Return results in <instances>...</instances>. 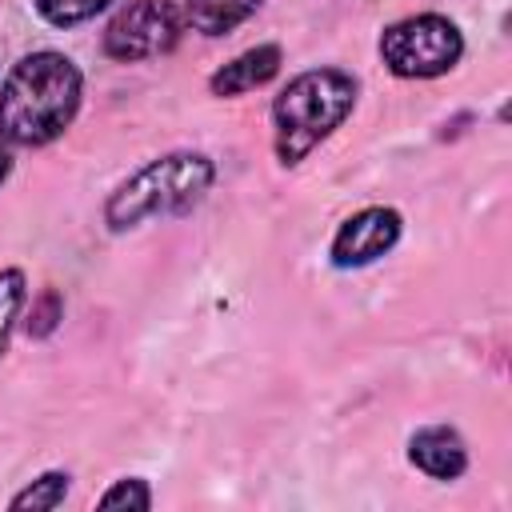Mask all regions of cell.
Masks as SVG:
<instances>
[{"mask_svg":"<svg viewBox=\"0 0 512 512\" xmlns=\"http://www.w3.org/2000/svg\"><path fill=\"white\" fill-rule=\"evenodd\" d=\"M104 4H108V0H36V8L44 12V20H52V24H60V28L96 16Z\"/></svg>","mask_w":512,"mask_h":512,"instance_id":"12","label":"cell"},{"mask_svg":"<svg viewBox=\"0 0 512 512\" xmlns=\"http://www.w3.org/2000/svg\"><path fill=\"white\" fill-rule=\"evenodd\" d=\"M400 236V216L392 208H364L352 220H344V228L332 240V260L340 268H356L368 264L376 256H384Z\"/></svg>","mask_w":512,"mask_h":512,"instance_id":"6","label":"cell"},{"mask_svg":"<svg viewBox=\"0 0 512 512\" xmlns=\"http://www.w3.org/2000/svg\"><path fill=\"white\" fill-rule=\"evenodd\" d=\"M148 508L152 504V496H148V488L140 484V480H120L112 492H104L100 496V508Z\"/></svg>","mask_w":512,"mask_h":512,"instance_id":"13","label":"cell"},{"mask_svg":"<svg viewBox=\"0 0 512 512\" xmlns=\"http://www.w3.org/2000/svg\"><path fill=\"white\" fill-rule=\"evenodd\" d=\"M56 316H60V296H56V292H44L40 304H36V312H32V320H28V332H32V336L52 332V328H56Z\"/></svg>","mask_w":512,"mask_h":512,"instance_id":"14","label":"cell"},{"mask_svg":"<svg viewBox=\"0 0 512 512\" xmlns=\"http://www.w3.org/2000/svg\"><path fill=\"white\" fill-rule=\"evenodd\" d=\"M280 68V48L276 44H260V48H248L240 52L232 64H224L216 76H212V92L216 96H236V92H248L256 84H268Z\"/></svg>","mask_w":512,"mask_h":512,"instance_id":"8","label":"cell"},{"mask_svg":"<svg viewBox=\"0 0 512 512\" xmlns=\"http://www.w3.org/2000/svg\"><path fill=\"white\" fill-rule=\"evenodd\" d=\"M408 456H412V464H416L420 472H428V476H436V480H452V476H460L464 464H468L460 432H452V428H444V424L420 428V432L412 436V444H408Z\"/></svg>","mask_w":512,"mask_h":512,"instance_id":"7","label":"cell"},{"mask_svg":"<svg viewBox=\"0 0 512 512\" xmlns=\"http://www.w3.org/2000/svg\"><path fill=\"white\" fill-rule=\"evenodd\" d=\"M464 52V40L444 16H408L380 36V56L396 76H440Z\"/></svg>","mask_w":512,"mask_h":512,"instance_id":"4","label":"cell"},{"mask_svg":"<svg viewBox=\"0 0 512 512\" xmlns=\"http://www.w3.org/2000/svg\"><path fill=\"white\" fill-rule=\"evenodd\" d=\"M176 36H180V16L168 0H136L108 24L104 52L116 60H144L168 52Z\"/></svg>","mask_w":512,"mask_h":512,"instance_id":"5","label":"cell"},{"mask_svg":"<svg viewBox=\"0 0 512 512\" xmlns=\"http://www.w3.org/2000/svg\"><path fill=\"white\" fill-rule=\"evenodd\" d=\"M212 160L200 152H172L132 172L108 200L104 216L112 228L140 224L144 216H168L192 208L212 184Z\"/></svg>","mask_w":512,"mask_h":512,"instance_id":"3","label":"cell"},{"mask_svg":"<svg viewBox=\"0 0 512 512\" xmlns=\"http://www.w3.org/2000/svg\"><path fill=\"white\" fill-rule=\"evenodd\" d=\"M68 492V476L64 472H48L40 480H32L20 496H12V508H56Z\"/></svg>","mask_w":512,"mask_h":512,"instance_id":"11","label":"cell"},{"mask_svg":"<svg viewBox=\"0 0 512 512\" xmlns=\"http://www.w3.org/2000/svg\"><path fill=\"white\" fill-rule=\"evenodd\" d=\"M260 0H188V24L204 36H224L256 12Z\"/></svg>","mask_w":512,"mask_h":512,"instance_id":"9","label":"cell"},{"mask_svg":"<svg viewBox=\"0 0 512 512\" xmlns=\"http://www.w3.org/2000/svg\"><path fill=\"white\" fill-rule=\"evenodd\" d=\"M20 304H24V272L20 268H4L0 272V352L8 344V332L20 316Z\"/></svg>","mask_w":512,"mask_h":512,"instance_id":"10","label":"cell"},{"mask_svg":"<svg viewBox=\"0 0 512 512\" xmlns=\"http://www.w3.org/2000/svg\"><path fill=\"white\" fill-rule=\"evenodd\" d=\"M80 108V72L60 52L24 56L0 88V132L12 144L56 140Z\"/></svg>","mask_w":512,"mask_h":512,"instance_id":"1","label":"cell"},{"mask_svg":"<svg viewBox=\"0 0 512 512\" xmlns=\"http://www.w3.org/2000/svg\"><path fill=\"white\" fill-rule=\"evenodd\" d=\"M8 164H12V156H8V144L0 140V180L8 176Z\"/></svg>","mask_w":512,"mask_h":512,"instance_id":"15","label":"cell"},{"mask_svg":"<svg viewBox=\"0 0 512 512\" xmlns=\"http://www.w3.org/2000/svg\"><path fill=\"white\" fill-rule=\"evenodd\" d=\"M352 100H356V84L336 68H312L296 76L272 104L280 164H300L352 112Z\"/></svg>","mask_w":512,"mask_h":512,"instance_id":"2","label":"cell"}]
</instances>
